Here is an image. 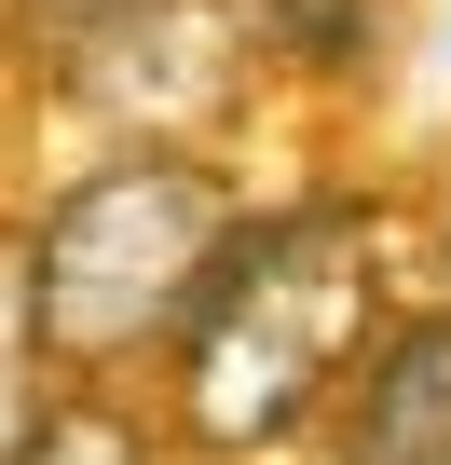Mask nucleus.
<instances>
[{"instance_id": "f257e3e1", "label": "nucleus", "mask_w": 451, "mask_h": 465, "mask_svg": "<svg viewBox=\"0 0 451 465\" xmlns=\"http://www.w3.org/2000/svg\"><path fill=\"white\" fill-rule=\"evenodd\" d=\"M410 302L383 288V219L356 192H315V205H274L247 219L233 274L205 288V315L178 329L164 356V424L219 465H274L301 438L342 424L369 342L397 329Z\"/></svg>"}, {"instance_id": "f03ea898", "label": "nucleus", "mask_w": 451, "mask_h": 465, "mask_svg": "<svg viewBox=\"0 0 451 465\" xmlns=\"http://www.w3.org/2000/svg\"><path fill=\"white\" fill-rule=\"evenodd\" d=\"M15 247H28V315H42L55 383L110 397V370L178 356V329L205 315V288L247 247V205H233V178H219L205 151L151 137V151L83 164Z\"/></svg>"}, {"instance_id": "7ed1b4c3", "label": "nucleus", "mask_w": 451, "mask_h": 465, "mask_svg": "<svg viewBox=\"0 0 451 465\" xmlns=\"http://www.w3.org/2000/svg\"><path fill=\"white\" fill-rule=\"evenodd\" d=\"M328 451H342V465H451V315H437V302L369 342V370H356Z\"/></svg>"}, {"instance_id": "20e7f679", "label": "nucleus", "mask_w": 451, "mask_h": 465, "mask_svg": "<svg viewBox=\"0 0 451 465\" xmlns=\"http://www.w3.org/2000/svg\"><path fill=\"white\" fill-rule=\"evenodd\" d=\"M55 356H42V315H28V247H0V465H28L42 424H55Z\"/></svg>"}, {"instance_id": "39448f33", "label": "nucleus", "mask_w": 451, "mask_h": 465, "mask_svg": "<svg viewBox=\"0 0 451 465\" xmlns=\"http://www.w3.org/2000/svg\"><path fill=\"white\" fill-rule=\"evenodd\" d=\"M28 465H164V451H151V424L123 397H55V424H42Z\"/></svg>"}]
</instances>
